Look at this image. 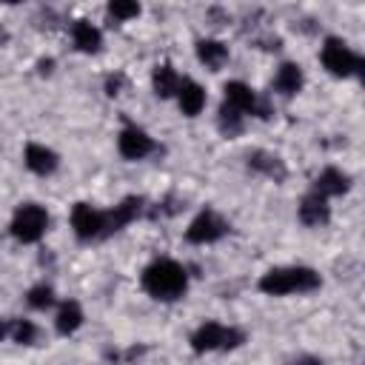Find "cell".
Instances as JSON below:
<instances>
[{
    "instance_id": "obj_1",
    "label": "cell",
    "mask_w": 365,
    "mask_h": 365,
    "mask_svg": "<svg viewBox=\"0 0 365 365\" xmlns=\"http://www.w3.org/2000/svg\"><path fill=\"white\" fill-rule=\"evenodd\" d=\"M140 285H143V291L148 297H154L160 302H174V299H180L185 294L188 274L177 259H154L140 274Z\"/></svg>"
},
{
    "instance_id": "obj_2",
    "label": "cell",
    "mask_w": 365,
    "mask_h": 365,
    "mask_svg": "<svg viewBox=\"0 0 365 365\" xmlns=\"http://www.w3.org/2000/svg\"><path fill=\"white\" fill-rule=\"evenodd\" d=\"M319 274L305 265H291V268H271L259 277V291L268 297H285V294H305L319 288Z\"/></svg>"
},
{
    "instance_id": "obj_3",
    "label": "cell",
    "mask_w": 365,
    "mask_h": 365,
    "mask_svg": "<svg viewBox=\"0 0 365 365\" xmlns=\"http://www.w3.org/2000/svg\"><path fill=\"white\" fill-rule=\"evenodd\" d=\"M245 342V334L240 328H225L220 322H202L194 334H191V348L197 354H208V351H231L237 345Z\"/></svg>"
},
{
    "instance_id": "obj_4",
    "label": "cell",
    "mask_w": 365,
    "mask_h": 365,
    "mask_svg": "<svg viewBox=\"0 0 365 365\" xmlns=\"http://www.w3.org/2000/svg\"><path fill=\"white\" fill-rule=\"evenodd\" d=\"M319 57H322V66L334 77H351V74H359V68H362V57L339 37H328Z\"/></svg>"
},
{
    "instance_id": "obj_5",
    "label": "cell",
    "mask_w": 365,
    "mask_h": 365,
    "mask_svg": "<svg viewBox=\"0 0 365 365\" xmlns=\"http://www.w3.org/2000/svg\"><path fill=\"white\" fill-rule=\"evenodd\" d=\"M48 228V214L37 202H23L11 217V234L20 242H37Z\"/></svg>"
},
{
    "instance_id": "obj_6",
    "label": "cell",
    "mask_w": 365,
    "mask_h": 365,
    "mask_svg": "<svg viewBox=\"0 0 365 365\" xmlns=\"http://www.w3.org/2000/svg\"><path fill=\"white\" fill-rule=\"evenodd\" d=\"M225 234H228V222H225L217 211H211V208H202V211L188 222V228H185V240H188L191 245H208V242L222 240Z\"/></svg>"
},
{
    "instance_id": "obj_7",
    "label": "cell",
    "mask_w": 365,
    "mask_h": 365,
    "mask_svg": "<svg viewBox=\"0 0 365 365\" xmlns=\"http://www.w3.org/2000/svg\"><path fill=\"white\" fill-rule=\"evenodd\" d=\"M140 211H143V197H125L120 205L103 211V237H108V234L125 228L128 222H134L140 217Z\"/></svg>"
},
{
    "instance_id": "obj_8",
    "label": "cell",
    "mask_w": 365,
    "mask_h": 365,
    "mask_svg": "<svg viewBox=\"0 0 365 365\" xmlns=\"http://www.w3.org/2000/svg\"><path fill=\"white\" fill-rule=\"evenodd\" d=\"M71 228L77 240H97L103 237V211L91 208L88 202H77L71 208Z\"/></svg>"
},
{
    "instance_id": "obj_9",
    "label": "cell",
    "mask_w": 365,
    "mask_h": 365,
    "mask_svg": "<svg viewBox=\"0 0 365 365\" xmlns=\"http://www.w3.org/2000/svg\"><path fill=\"white\" fill-rule=\"evenodd\" d=\"M117 148H120V154H123L125 160H143V157H148V154L154 151V140H151L143 128L125 125V128L120 131V137H117Z\"/></svg>"
},
{
    "instance_id": "obj_10",
    "label": "cell",
    "mask_w": 365,
    "mask_h": 365,
    "mask_svg": "<svg viewBox=\"0 0 365 365\" xmlns=\"http://www.w3.org/2000/svg\"><path fill=\"white\" fill-rule=\"evenodd\" d=\"M299 220L311 228H319L331 220V208H328V200L319 197L317 191H308L302 200H299Z\"/></svg>"
},
{
    "instance_id": "obj_11",
    "label": "cell",
    "mask_w": 365,
    "mask_h": 365,
    "mask_svg": "<svg viewBox=\"0 0 365 365\" xmlns=\"http://www.w3.org/2000/svg\"><path fill=\"white\" fill-rule=\"evenodd\" d=\"M177 103H180V111L185 117H197L205 108V88L200 83H194V80H180Z\"/></svg>"
},
{
    "instance_id": "obj_12",
    "label": "cell",
    "mask_w": 365,
    "mask_h": 365,
    "mask_svg": "<svg viewBox=\"0 0 365 365\" xmlns=\"http://www.w3.org/2000/svg\"><path fill=\"white\" fill-rule=\"evenodd\" d=\"M222 91H225V106H231V108H237L240 114H254V108H257V94L251 91V86H245L242 80H228L225 86H222Z\"/></svg>"
},
{
    "instance_id": "obj_13",
    "label": "cell",
    "mask_w": 365,
    "mask_h": 365,
    "mask_svg": "<svg viewBox=\"0 0 365 365\" xmlns=\"http://www.w3.org/2000/svg\"><path fill=\"white\" fill-rule=\"evenodd\" d=\"M23 160H26V168H29V171H34V174H40V177L51 174V171L57 168V163H60V160H57V154H54L51 148L40 145V143H29V145H26Z\"/></svg>"
},
{
    "instance_id": "obj_14",
    "label": "cell",
    "mask_w": 365,
    "mask_h": 365,
    "mask_svg": "<svg viewBox=\"0 0 365 365\" xmlns=\"http://www.w3.org/2000/svg\"><path fill=\"white\" fill-rule=\"evenodd\" d=\"M351 188V177L345 174V171H339V168H325L317 180H314V191L319 194V197H339V194H345Z\"/></svg>"
},
{
    "instance_id": "obj_15",
    "label": "cell",
    "mask_w": 365,
    "mask_h": 365,
    "mask_svg": "<svg viewBox=\"0 0 365 365\" xmlns=\"http://www.w3.org/2000/svg\"><path fill=\"white\" fill-rule=\"evenodd\" d=\"M302 88V68L297 63H282L274 74V91L282 97H294Z\"/></svg>"
},
{
    "instance_id": "obj_16",
    "label": "cell",
    "mask_w": 365,
    "mask_h": 365,
    "mask_svg": "<svg viewBox=\"0 0 365 365\" xmlns=\"http://www.w3.org/2000/svg\"><path fill=\"white\" fill-rule=\"evenodd\" d=\"M71 37H74V46H77L80 51H86V54H94V51H100V46H103L100 29L91 26L88 20H77L74 29H71Z\"/></svg>"
},
{
    "instance_id": "obj_17",
    "label": "cell",
    "mask_w": 365,
    "mask_h": 365,
    "mask_svg": "<svg viewBox=\"0 0 365 365\" xmlns=\"http://www.w3.org/2000/svg\"><path fill=\"white\" fill-rule=\"evenodd\" d=\"M197 57L202 66H208L211 71L222 68L228 60V46L220 40H197Z\"/></svg>"
},
{
    "instance_id": "obj_18",
    "label": "cell",
    "mask_w": 365,
    "mask_h": 365,
    "mask_svg": "<svg viewBox=\"0 0 365 365\" xmlns=\"http://www.w3.org/2000/svg\"><path fill=\"white\" fill-rule=\"evenodd\" d=\"M151 86H154V94H157V97H163V100H165V97H174L177 88H180V77H177L174 66H171V63L157 66L154 74H151Z\"/></svg>"
},
{
    "instance_id": "obj_19",
    "label": "cell",
    "mask_w": 365,
    "mask_h": 365,
    "mask_svg": "<svg viewBox=\"0 0 365 365\" xmlns=\"http://www.w3.org/2000/svg\"><path fill=\"white\" fill-rule=\"evenodd\" d=\"M80 325H83V308H80V302H74V299L63 302L60 311H57V317H54V328H57V334L68 336V334H74Z\"/></svg>"
},
{
    "instance_id": "obj_20",
    "label": "cell",
    "mask_w": 365,
    "mask_h": 365,
    "mask_svg": "<svg viewBox=\"0 0 365 365\" xmlns=\"http://www.w3.org/2000/svg\"><path fill=\"white\" fill-rule=\"evenodd\" d=\"M248 165H251L254 171L271 177V180H282V177H285L282 160H279L277 154H268V151H251V154H248Z\"/></svg>"
},
{
    "instance_id": "obj_21",
    "label": "cell",
    "mask_w": 365,
    "mask_h": 365,
    "mask_svg": "<svg viewBox=\"0 0 365 365\" xmlns=\"http://www.w3.org/2000/svg\"><path fill=\"white\" fill-rule=\"evenodd\" d=\"M242 117L245 114H240L237 108H231V106H220V114H217V125H220V131L225 134V137H237L240 131H242Z\"/></svg>"
},
{
    "instance_id": "obj_22",
    "label": "cell",
    "mask_w": 365,
    "mask_h": 365,
    "mask_svg": "<svg viewBox=\"0 0 365 365\" xmlns=\"http://www.w3.org/2000/svg\"><path fill=\"white\" fill-rule=\"evenodd\" d=\"M26 302L31 305V308H37V311H46V308H51L54 305V288L51 285H34L31 291H29V297H26Z\"/></svg>"
},
{
    "instance_id": "obj_23",
    "label": "cell",
    "mask_w": 365,
    "mask_h": 365,
    "mask_svg": "<svg viewBox=\"0 0 365 365\" xmlns=\"http://www.w3.org/2000/svg\"><path fill=\"white\" fill-rule=\"evenodd\" d=\"M11 339L20 345H34L37 342V325L29 319H14L11 322Z\"/></svg>"
},
{
    "instance_id": "obj_24",
    "label": "cell",
    "mask_w": 365,
    "mask_h": 365,
    "mask_svg": "<svg viewBox=\"0 0 365 365\" xmlns=\"http://www.w3.org/2000/svg\"><path fill=\"white\" fill-rule=\"evenodd\" d=\"M108 14L117 17V20H131L140 14V3H131V0H111L108 3Z\"/></svg>"
},
{
    "instance_id": "obj_25",
    "label": "cell",
    "mask_w": 365,
    "mask_h": 365,
    "mask_svg": "<svg viewBox=\"0 0 365 365\" xmlns=\"http://www.w3.org/2000/svg\"><path fill=\"white\" fill-rule=\"evenodd\" d=\"M120 86H123V77H120V74H117V77H108V80H106V94H108V97L120 94Z\"/></svg>"
},
{
    "instance_id": "obj_26",
    "label": "cell",
    "mask_w": 365,
    "mask_h": 365,
    "mask_svg": "<svg viewBox=\"0 0 365 365\" xmlns=\"http://www.w3.org/2000/svg\"><path fill=\"white\" fill-rule=\"evenodd\" d=\"M37 66H40V74H48V71H51V66H54V60H40Z\"/></svg>"
},
{
    "instance_id": "obj_27",
    "label": "cell",
    "mask_w": 365,
    "mask_h": 365,
    "mask_svg": "<svg viewBox=\"0 0 365 365\" xmlns=\"http://www.w3.org/2000/svg\"><path fill=\"white\" fill-rule=\"evenodd\" d=\"M6 331H9V328H6V322H3V319H0V339H3V336H6Z\"/></svg>"
}]
</instances>
